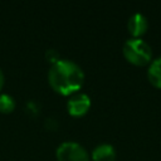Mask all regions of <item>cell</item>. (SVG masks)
Wrapping results in <instances>:
<instances>
[{"label":"cell","instance_id":"obj_1","mask_svg":"<svg viewBox=\"0 0 161 161\" xmlns=\"http://www.w3.org/2000/svg\"><path fill=\"white\" fill-rule=\"evenodd\" d=\"M48 80L55 92L67 96L82 88L84 73L77 63L69 59H59L49 68Z\"/></svg>","mask_w":161,"mask_h":161},{"label":"cell","instance_id":"obj_2","mask_svg":"<svg viewBox=\"0 0 161 161\" xmlns=\"http://www.w3.org/2000/svg\"><path fill=\"white\" fill-rule=\"evenodd\" d=\"M122 53L127 62L137 67H143L152 60V49L141 38L126 40L122 47Z\"/></svg>","mask_w":161,"mask_h":161},{"label":"cell","instance_id":"obj_3","mask_svg":"<svg viewBox=\"0 0 161 161\" xmlns=\"http://www.w3.org/2000/svg\"><path fill=\"white\" fill-rule=\"evenodd\" d=\"M58 161H89V155L87 150L73 141H65L57 148Z\"/></svg>","mask_w":161,"mask_h":161},{"label":"cell","instance_id":"obj_4","mask_svg":"<svg viewBox=\"0 0 161 161\" xmlns=\"http://www.w3.org/2000/svg\"><path fill=\"white\" fill-rule=\"evenodd\" d=\"M91 107V98L86 93H75L67 102V109L70 116L79 117L87 113Z\"/></svg>","mask_w":161,"mask_h":161},{"label":"cell","instance_id":"obj_5","mask_svg":"<svg viewBox=\"0 0 161 161\" xmlns=\"http://www.w3.org/2000/svg\"><path fill=\"white\" fill-rule=\"evenodd\" d=\"M127 29H128L130 34L133 38L142 36L147 31V29H148L147 18L143 14H141V13H136V14L131 15L128 21H127Z\"/></svg>","mask_w":161,"mask_h":161},{"label":"cell","instance_id":"obj_6","mask_svg":"<svg viewBox=\"0 0 161 161\" xmlns=\"http://www.w3.org/2000/svg\"><path fill=\"white\" fill-rule=\"evenodd\" d=\"M93 161H114L116 160V150L112 145L102 143L98 145L92 152Z\"/></svg>","mask_w":161,"mask_h":161},{"label":"cell","instance_id":"obj_7","mask_svg":"<svg viewBox=\"0 0 161 161\" xmlns=\"http://www.w3.org/2000/svg\"><path fill=\"white\" fill-rule=\"evenodd\" d=\"M147 78L153 87L161 88V57L151 62L147 69Z\"/></svg>","mask_w":161,"mask_h":161},{"label":"cell","instance_id":"obj_8","mask_svg":"<svg viewBox=\"0 0 161 161\" xmlns=\"http://www.w3.org/2000/svg\"><path fill=\"white\" fill-rule=\"evenodd\" d=\"M15 108V101L9 94H0V112L3 113H10Z\"/></svg>","mask_w":161,"mask_h":161},{"label":"cell","instance_id":"obj_9","mask_svg":"<svg viewBox=\"0 0 161 161\" xmlns=\"http://www.w3.org/2000/svg\"><path fill=\"white\" fill-rule=\"evenodd\" d=\"M45 57H47V59H48L49 62H52V63H55L57 60L60 59V58H59V54H58L57 50H54V49H48L47 53H45Z\"/></svg>","mask_w":161,"mask_h":161},{"label":"cell","instance_id":"obj_10","mask_svg":"<svg viewBox=\"0 0 161 161\" xmlns=\"http://www.w3.org/2000/svg\"><path fill=\"white\" fill-rule=\"evenodd\" d=\"M3 84H4V74H3V70L0 69V89L3 88Z\"/></svg>","mask_w":161,"mask_h":161}]
</instances>
